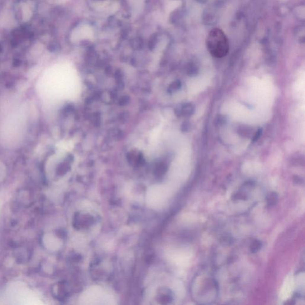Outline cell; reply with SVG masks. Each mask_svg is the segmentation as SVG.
Segmentation results:
<instances>
[{"label":"cell","mask_w":305,"mask_h":305,"mask_svg":"<svg viewBox=\"0 0 305 305\" xmlns=\"http://www.w3.org/2000/svg\"><path fill=\"white\" fill-rule=\"evenodd\" d=\"M206 45L209 52L216 58L225 57L229 49L227 36L219 28H213L210 31L206 39Z\"/></svg>","instance_id":"1"},{"label":"cell","mask_w":305,"mask_h":305,"mask_svg":"<svg viewBox=\"0 0 305 305\" xmlns=\"http://www.w3.org/2000/svg\"><path fill=\"white\" fill-rule=\"evenodd\" d=\"M194 112V107L191 103L183 104L176 110V114L178 116L189 117L191 116Z\"/></svg>","instance_id":"2"},{"label":"cell","mask_w":305,"mask_h":305,"mask_svg":"<svg viewBox=\"0 0 305 305\" xmlns=\"http://www.w3.org/2000/svg\"><path fill=\"white\" fill-rule=\"evenodd\" d=\"M278 200V194L275 192H271L268 194L266 197V202L268 207H271L276 203Z\"/></svg>","instance_id":"3"},{"label":"cell","mask_w":305,"mask_h":305,"mask_svg":"<svg viewBox=\"0 0 305 305\" xmlns=\"http://www.w3.org/2000/svg\"><path fill=\"white\" fill-rule=\"evenodd\" d=\"M262 247V243L260 241L256 239L251 243L250 246V249L252 253H256L260 250Z\"/></svg>","instance_id":"4"},{"label":"cell","mask_w":305,"mask_h":305,"mask_svg":"<svg viewBox=\"0 0 305 305\" xmlns=\"http://www.w3.org/2000/svg\"><path fill=\"white\" fill-rule=\"evenodd\" d=\"M181 86V84L180 81H176L170 85V87H169V91L170 92H172L174 91H175L180 89Z\"/></svg>","instance_id":"5"},{"label":"cell","mask_w":305,"mask_h":305,"mask_svg":"<svg viewBox=\"0 0 305 305\" xmlns=\"http://www.w3.org/2000/svg\"><path fill=\"white\" fill-rule=\"evenodd\" d=\"M247 196L245 195L244 194L241 192H237L234 194L233 196V199L234 200H245L247 199Z\"/></svg>","instance_id":"6"},{"label":"cell","mask_w":305,"mask_h":305,"mask_svg":"<svg viewBox=\"0 0 305 305\" xmlns=\"http://www.w3.org/2000/svg\"><path fill=\"white\" fill-rule=\"evenodd\" d=\"M262 130L261 129H259V130L256 132V133L255 134V136H254L253 138L252 139V141H253V142H255V141H257V139H258L260 138V137L261 136V135H262Z\"/></svg>","instance_id":"7"},{"label":"cell","mask_w":305,"mask_h":305,"mask_svg":"<svg viewBox=\"0 0 305 305\" xmlns=\"http://www.w3.org/2000/svg\"><path fill=\"white\" fill-rule=\"evenodd\" d=\"M128 102V97H124L121 99V101H120V104H125L127 103V102Z\"/></svg>","instance_id":"8"}]
</instances>
